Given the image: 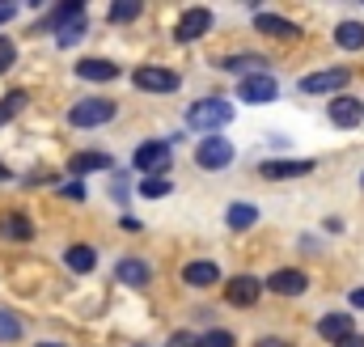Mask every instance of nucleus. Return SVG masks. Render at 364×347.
Wrapping results in <instances>:
<instances>
[{
  "label": "nucleus",
  "mask_w": 364,
  "mask_h": 347,
  "mask_svg": "<svg viewBox=\"0 0 364 347\" xmlns=\"http://www.w3.org/2000/svg\"><path fill=\"white\" fill-rule=\"evenodd\" d=\"M348 335H356V326H352V314H326V318L318 322V339H331V343H339V339H348Z\"/></svg>",
  "instance_id": "ddd939ff"
},
{
  "label": "nucleus",
  "mask_w": 364,
  "mask_h": 347,
  "mask_svg": "<svg viewBox=\"0 0 364 347\" xmlns=\"http://www.w3.org/2000/svg\"><path fill=\"white\" fill-rule=\"evenodd\" d=\"M77 77H81V81H114L119 68H114L110 60H81V64H77Z\"/></svg>",
  "instance_id": "a211bd4d"
},
{
  "label": "nucleus",
  "mask_w": 364,
  "mask_h": 347,
  "mask_svg": "<svg viewBox=\"0 0 364 347\" xmlns=\"http://www.w3.org/2000/svg\"><path fill=\"white\" fill-rule=\"evenodd\" d=\"M195 161H199L203 170H225V166L233 161V144H229L225 136H208V140L195 149Z\"/></svg>",
  "instance_id": "20e7f679"
},
{
  "label": "nucleus",
  "mask_w": 364,
  "mask_h": 347,
  "mask_svg": "<svg viewBox=\"0 0 364 347\" xmlns=\"http://www.w3.org/2000/svg\"><path fill=\"white\" fill-rule=\"evenodd\" d=\"M255 30H259V34H272V38H296V34H301L292 21H284V17H275V13H259V17H255Z\"/></svg>",
  "instance_id": "f3484780"
},
{
  "label": "nucleus",
  "mask_w": 364,
  "mask_h": 347,
  "mask_svg": "<svg viewBox=\"0 0 364 347\" xmlns=\"http://www.w3.org/2000/svg\"><path fill=\"white\" fill-rule=\"evenodd\" d=\"M225 220H229V229H250V225L259 220V208H255V203H233Z\"/></svg>",
  "instance_id": "4be33fe9"
},
{
  "label": "nucleus",
  "mask_w": 364,
  "mask_h": 347,
  "mask_svg": "<svg viewBox=\"0 0 364 347\" xmlns=\"http://www.w3.org/2000/svg\"><path fill=\"white\" fill-rule=\"evenodd\" d=\"M81 34H85V13H77V17H68V21H64V26L55 30V43H60V47H73V43H77Z\"/></svg>",
  "instance_id": "412c9836"
},
{
  "label": "nucleus",
  "mask_w": 364,
  "mask_h": 347,
  "mask_svg": "<svg viewBox=\"0 0 364 347\" xmlns=\"http://www.w3.org/2000/svg\"><path fill=\"white\" fill-rule=\"evenodd\" d=\"M212 30V13L208 9H186L178 17V26H174V38L178 43H195V38H203Z\"/></svg>",
  "instance_id": "0eeeda50"
},
{
  "label": "nucleus",
  "mask_w": 364,
  "mask_h": 347,
  "mask_svg": "<svg viewBox=\"0 0 364 347\" xmlns=\"http://www.w3.org/2000/svg\"><path fill=\"white\" fill-rule=\"evenodd\" d=\"M199 347H237V343H233L229 331H208V335L199 339Z\"/></svg>",
  "instance_id": "c756f323"
},
{
  "label": "nucleus",
  "mask_w": 364,
  "mask_h": 347,
  "mask_svg": "<svg viewBox=\"0 0 364 347\" xmlns=\"http://www.w3.org/2000/svg\"><path fill=\"white\" fill-rule=\"evenodd\" d=\"M335 43H339L343 51H360V47H364V26H360V21H339Z\"/></svg>",
  "instance_id": "aec40b11"
},
{
  "label": "nucleus",
  "mask_w": 364,
  "mask_h": 347,
  "mask_svg": "<svg viewBox=\"0 0 364 347\" xmlns=\"http://www.w3.org/2000/svg\"><path fill=\"white\" fill-rule=\"evenodd\" d=\"M182 279H186L191 288H208V284H216V279H220V267H216V262H208V259L186 262V267H182Z\"/></svg>",
  "instance_id": "2eb2a0df"
},
{
  "label": "nucleus",
  "mask_w": 364,
  "mask_h": 347,
  "mask_svg": "<svg viewBox=\"0 0 364 347\" xmlns=\"http://www.w3.org/2000/svg\"><path fill=\"white\" fill-rule=\"evenodd\" d=\"M255 347H288V343H284V339H275V335H267V339H259Z\"/></svg>",
  "instance_id": "f704fd0d"
},
{
  "label": "nucleus",
  "mask_w": 364,
  "mask_h": 347,
  "mask_svg": "<svg viewBox=\"0 0 364 347\" xmlns=\"http://www.w3.org/2000/svg\"><path fill=\"white\" fill-rule=\"evenodd\" d=\"M267 288H272L275 297H301V292L309 288V275H305V271H296V267H284V271H272Z\"/></svg>",
  "instance_id": "9d476101"
},
{
  "label": "nucleus",
  "mask_w": 364,
  "mask_h": 347,
  "mask_svg": "<svg viewBox=\"0 0 364 347\" xmlns=\"http://www.w3.org/2000/svg\"><path fill=\"white\" fill-rule=\"evenodd\" d=\"M233 119V106L225 102V97H203V102H195L191 110H186V127H203V132H216V127H225Z\"/></svg>",
  "instance_id": "f257e3e1"
},
{
  "label": "nucleus",
  "mask_w": 364,
  "mask_h": 347,
  "mask_svg": "<svg viewBox=\"0 0 364 347\" xmlns=\"http://www.w3.org/2000/svg\"><path fill=\"white\" fill-rule=\"evenodd\" d=\"M360 119H364V102H360V97L339 93V97L331 102V123H335V127H356Z\"/></svg>",
  "instance_id": "9b49d317"
},
{
  "label": "nucleus",
  "mask_w": 364,
  "mask_h": 347,
  "mask_svg": "<svg viewBox=\"0 0 364 347\" xmlns=\"http://www.w3.org/2000/svg\"><path fill=\"white\" fill-rule=\"evenodd\" d=\"M140 195H144V199H161V195H170V178H144V182H140Z\"/></svg>",
  "instance_id": "cd10ccee"
},
{
  "label": "nucleus",
  "mask_w": 364,
  "mask_h": 347,
  "mask_svg": "<svg viewBox=\"0 0 364 347\" xmlns=\"http://www.w3.org/2000/svg\"><path fill=\"white\" fill-rule=\"evenodd\" d=\"M166 347H199V335H191V331H178V335H170V343Z\"/></svg>",
  "instance_id": "2f4dec72"
},
{
  "label": "nucleus",
  "mask_w": 364,
  "mask_h": 347,
  "mask_svg": "<svg viewBox=\"0 0 364 347\" xmlns=\"http://www.w3.org/2000/svg\"><path fill=\"white\" fill-rule=\"evenodd\" d=\"M259 292H263V284H259L255 275H237V279L225 284V305H233V309H250V305L259 301Z\"/></svg>",
  "instance_id": "423d86ee"
},
{
  "label": "nucleus",
  "mask_w": 364,
  "mask_h": 347,
  "mask_svg": "<svg viewBox=\"0 0 364 347\" xmlns=\"http://www.w3.org/2000/svg\"><path fill=\"white\" fill-rule=\"evenodd\" d=\"M335 347H364V339H360V335H348V339H339Z\"/></svg>",
  "instance_id": "72a5a7b5"
},
{
  "label": "nucleus",
  "mask_w": 364,
  "mask_h": 347,
  "mask_svg": "<svg viewBox=\"0 0 364 347\" xmlns=\"http://www.w3.org/2000/svg\"><path fill=\"white\" fill-rule=\"evenodd\" d=\"M21 106H26V93H9V97H0V123H9Z\"/></svg>",
  "instance_id": "c85d7f7f"
},
{
  "label": "nucleus",
  "mask_w": 364,
  "mask_h": 347,
  "mask_svg": "<svg viewBox=\"0 0 364 347\" xmlns=\"http://www.w3.org/2000/svg\"><path fill=\"white\" fill-rule=\"evenodd\" d=\"M352 81V73L348 68H326V73H309L305 81H301V93H335V89H343Z\"/></svg>",
  "instance_id": "1a4fd4ad"
},
{
  "label": "nucleus",
  "mask_w": 364,
  "mask_h": 347,
  "mask_svg": "<svg viewBox=\"0 0 364 347\" xmlns=\"http://www.w3.org/2000/svg\"><path fill=\"white\" fill-rule=\"evenodd\" d=\"M352 305H356V309H364V288H356V292H352Z\"/></svg>",
  "instance_id": "c9c22d12"
},
{
  "label": "nucleus",
  "mask_w": 364,
  "mask_h": 347,
  "mask_svg": "<svg viewBox=\"0 0 364 347\" xmlns=\"http://www.w3.org/2000/svg\"><path fill=\"white\" fill-rule=\"evenodd\" d=\"M9 178H13V174L4 170V166H0V182H9Z\"/></svg>",
  "instance_id": "4c0bfd02"
},
{
  "label": "nucleus",
  "mask_w": 364,
  "mask_h": 347,
  "mask_svg": "<svg viewBox=\"0 0 364 347\" xmlns=\"http://www.w3.org/2000/svg\"><path fill=\"white\" fill-rule=\"evenodd\" d=\"M13 60H17V47H13L9 38H0V73H9V68H13Z\"/></svg>",
  "instance_id": "7c9ffc66"
},
{
  "label": "nucleus",
  "mask_w": 364,
  "mask_h": 347,
  "mask_svg": "<svg viewBox=\"0 0 364 347\" xmlns=\"http://www.w3.org/2000/svg\"><path fill=\"white\" fill-rule=\"evenodd\" d=\"M13 339H21V322L9 309H0V343H13Z\"/></svg>",
  "instance_id": "bb28decb"
},
{
  "label": "nucleus",
  "mask_w": 364,
  "mask_h": 347,
  "mask_svg": "<svg viewBox=\"0 0 364 347\" xmlns=\"http://www.w3.org/2000/svg\"><path fill=\"white\" fill-rule=\"evenodd\" d=\"M64 195H68V199H81V203H85V182H68V186H64Z\"/></svg>",
  "instance_id": "473e14b6"
},
{
  "label": "nucleus",
  "mask_w": 364,
  "mask_h": 347,
  "mask_svg": "<svg viewBox=\"0 0 364 347\" xmlns=\"http://www.w3.org/2000/svg\"><path fill=\"white\" fill-rule=\"evenodd\" d=\"M314 170H318V166L305 161V157H301V161H263V166H259L263 178H305V174H314Z\"/></svg>",
  "instance_id": "4468645a"
},
{
  "label": "nucleus",
  "mask_w": 364,
  "mask_h": 347,
  "mask_svg": "<svg viewBox=\"0 0 364 347\" xmlns=\"http://www.w3.org/2000/svg\"><path fill=\"white\" fill-rule=\"evenodd\" d=\"M0 237H9V242H30V237H34V225H30L21 212H4V216H0Z\"/></svg>",
  "instance_id": "dca6fc26"
},
{
  "label": "nucleus",
  "mask_w": 364,
  "mask_h": 347,
  "mask_svg": "<svg viewBox=\"0 0 364 347\" xmlns=\"http://www.w3.org/2000/svg\"><path fill=\"white\" fill-rule=\"evenodd\" d=\"M114 279L127 284V288H144V284L153 279V271H149V262L144 259H123L119 267H114Z\"/></svg>",
  "instance_id": "f8f14e48"
},
{
  "label": "nucleus",
  "mask_w": 364,
  "mask_h": 347,
  "mask_svg": "<svg viewBox=\"0 0 364 347\" xmlns=\"http://www.w3.org/2000/svg\"><path fill=\"white\" fill-rule=\"evenodd\" d=\"M68 170L81 178V174H90V170H114V161H110L106 153H77V157L68 161Z\"/></svg>",
  "instance_id": "6ab92c4d"
},
{
  "label": "nucleus",
  "mask_w": 364,
  "mask_h": 347,
  "mask_svg": "<svg viewBox=\"0 0 364 347\" xmlns=\"http://www.w3.org/2000/svg\"><path fill=\"white\" fill-rule=\"evenodd\" d=\"M64 259H68V267H73V271H93V262H97V255H93L90 246H73V250H68Z\"/></svg>",
  "instance_id": "393cba45"
},
{
  "label": "nucleus",
  "mask_w": 364,
  "mask_h": 347,
  "mask_svg": "<svg viewBox=\"0 0 364 347\" xmlns=\"http://www.w3.org/2000/svg\"><path fill=\"white\" fill-rule=\"evenodd\" d=\"M9 17H13V4H0V26H4Z\"/></svg>",
  "instance_id": "e433bc0d"
},
{
  "label": "nucleus",
  "mask_w": 364,
  "mask_h": 347,
  "mask_svg": "<svg viewBox=\"0 0 364 347\" xmlns=\"http://www.w3.org/2000/svg\"><path fill=\"white\" fill-rule=\"evenodd\" d=\"M140 17V0H119L110 4V26H123V21H136Z\"/></svg>",
  "instance_id": "b1692460"
},
{
  "label": "nucleus",
  "mask_w": 364,
  "mask_h": 347,
  "mask_svg": "<svg viewBox=\"0 0 364 347\" xmlns=\"http://www.w3.org/2000/svg\"><path fill=\"white\" fill-rule=\"evenodd\" d=\"M136 170L144 174V178H161V174L170 170V144H166V140L140 144V149H136Z\"/></svg>",
  "instance_id": "7ed1b4c3"
},
{
  "label": "nucleus",
  "mask_w": 364,
  "mask_h": 347,
  "mask_svg": "<svg viewBox=\"0 0 364 347\" xmlns=\"http://www.w3.org/2000/svg\"><path fill=\"white\" fill-rule=\"evenodd\" d=\"M110 119H114V102H106V97H85V102H77L68 110V123L73 127H102Z\"/></svg>",
  "instance_id": "f03ea898"
},
{
  "label": "nucleus",
  "mask_w": 364,
  "mask_h": 347,
  "mask_svg": "<svg viewBox=\"0 0 364 347\" xmlns=\"http://www.w3.org/2000/svg\"><path fill=\"white\" fill-rule=\"evenodd\" d=\"M77 13H85V4H77V0H73V4H60V9L43 21V30H60V26H64L68 17H77Z\"/></svg>",
  "instance_id": "a878e982"
},
{
  "label": "nucleus",
  "mask_w": 364,
  "mask_h": 347,
  "mask_svg": "<svg viewBox=\"0 0 364 347\" xmlns=\"http://www.w3.org/2000/svg\"><path fill=\"white\" fill-rule=\"evenodd\" d=\"M43 347H60V343H43Z\"/></svg>",
  "instance_id": "58836bf2"
},
{
  "label": "nucleus",
  "mask_w": 364,
  "mask_h": 347,
  "mask_svg": "<svg viewBox=\"0 0 364 347\" xmlns=\"http://www.w3.org/2000/svg\"><path fill=\"white\" fill-rule=\"evenodd\" d=\"M275 93H279V85H275L267 73L242 77V85H237V97H242V102H250V106H267V102H275Z\"/></svg>",
  "instance_id": "39448f33"
},
{
  "label": "nucleus",
  "mask_w": 364,
  "mask_h": 347,
  "mask_svg": "<svg viewBox=\"0 0 364 347\" xmlns=\"http://www.w3.org/2000/svg\"><path fill=\"white\" fill-rule=\"evenodd\" d=\"M136 89H149V93H170L178 89V73L174 68H136Z\"/></svg>",
  "instance_id": "6e6552de"
},
{
  "label": "nucleus",
  "mask_w": 364,
  "mask_h": 347,
  "mask_svg": "<svg viewBox=\"0 0 364 347\" xmlns=\"http://www.w3.org/2000/svg\"><path fill=\"white\" fill-rule=\"evenodd\" d=\"M259 68H267L263 55H229V60H225V73H250V77H255Z\"/></svg>",
  "instance_id": "5701e85b"
}]
</instances>
